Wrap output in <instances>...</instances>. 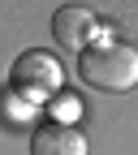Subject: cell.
Returning <instances> with one entry per match:
<instances>
[{
	"mask_svg": "<svg viewBox=\"0 0 138 155\" xmlns=\"http://www.w3.org/2000/svg\"><path fill=\"white\" fill-rule=\"evenodd\" d=\"M30 155H86V138L69 121H43L30 134Z\"/></svg>",
	"mask_w": 138,
	"mask_h": 155,
	"instance_id": "277c9868",
	"label": "cell"
},
{
	"mask_svg": "<svg viewBox=\"0 0 138 155\" xmlns=\"http://www.w3.org/2000/svg\"><path fill=\"white\" fill-rule=\"evenodd\" d=\"M95 30H99V22H95V13L82 9V5H61L52 13V39L69 52H82L95 43Z\"/></svg>",
	"mask_w": 138,
	"mask_h": 155,
	"instance_id": "3957f363",
	"label": "cell"
},
{
	"mask_svg": "<svg viewBox=\"0 0 138 155\" xmlns=\"http://www.w3.org/2000/svg\"><path fill=\"white\" fill-rule=\"evenodd\" d=\"M52 112H56V121H73V116L82 112V99H78V95H56Z\"/></svg>",
	"mask_w": 138,
	"mask_h": 155,
	"instance_id": "5b68a950",
	"label": "cell"
},
{
	"mask_svg": "<svg viewBox=\"0 0 138 155\" xmlns=\"http://www.w3.org/2000/svg\"><path fill=\"white\" fill-rule=\"evenodd\" d=\"M78 73L82 82L108 95H125L138 86V48L130 43H91L78 52Z\"/></svg>",
	"mask_w": 138,
	"mask_h": 155,
	"instance_id": "6da1fadb",
	"label": "cell"
},
{
	"mask_svg": "<svg viewBox=\"0 0 138 155\" xmlns=\"http://www.w3.org/2000/svg\"><path fill=\"white\" fill-rule=\"evenodd\" d=\"M61 82H65V69H61V61H56L52 52H22L13 61V86L26 95V99H43V95H52V91H61Z\"/></svg>",
	"mask_w": 138,
	"mask_h": 155,
	"instance_id": "7a4b0ae2",
	"label": "cell"
}]
</instances>
